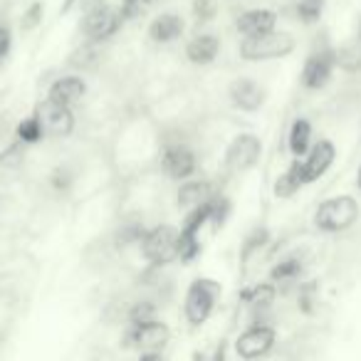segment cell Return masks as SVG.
<instances>
[{
  "label": "cell",
  "mask_w": 361,
  "mask_h": 361,
  "mask_svg": "<svg viewBox=\"0 0 361 361\" xmlns=\"http://www.w3.org/2000/svg\"><path fill=\"white\" fill-rule=\"evenodd\" d=\"M80 30L90 45L111 40L124 25L119 6H111L109 0H80Z\"/></svg>",
  "instance_id": "cell-1"
},
{
  "label": "cell",
  "mask_w": 361,
  "mask_h": 361,
  "mask_svg": "<svg viewBox=\"0 0 361 361\" xmlns=\"http://www.w3.org/2000/svg\"><path fill=\"white\" fill-rule=\"evenodd\" d=\"M361 216V206L354 196L349 193H341V196H331L326 201H322L314 208V228L326 235H334V233H344L351 226H356Z\"/></svg>",
  "instance_id": "cell-2"
},
{
  "label": "cell",
  "mask_w": 361,
  "mask_h": 361,
  "mask_svg": "<svg viewBox=\"0 0 361 361\" xmlns=\"http://www.w3.org/2000/svg\"><path fill=\"white\" fill-rule=\"evenodd\" d=\"M297 50V40L290 32H267L260 37H243L238 45V55L245 62H272V60H285Z\"/></svg>",
  "instance_id": "cell-3"
},
{
  "label": "cell",
  "mask_w": 361,
  "mask_h": 361,
  "mask_svg": "<svg viewBox=\"0 0 361 361\" xmlns=\"http://www.w3.org/2000/svg\"><path fill=\"white\" fill-rule=\"evenodd\" d=\"M223 295V287L218 280L211 277H196L188 285L186 300H183V317L191 326H201L211 319V314L216 312V305Z\"/></svg>",
  "instance_id": "cell-4"
},
{
  "label": "cell",
  "mask_w": 361,
  "mask_h": 361,
  "mask_svg": "<svg viewBox=\"0 0 361 361\" xmlns=\"http://www.w3.org/2000/svg\"><path fill=\"white\" fill-rule=\"evenodd\" d=\"M178 247L180 231L164 223V226H154L151 231H146L144 240H141V255L151 267H166L178 260Z\"/></svg>",
  "instance_id": "cell-5"
},
{
  "label": "cell",
  "mask_w": 361,
  "mask_h": 361,
  "mask_svg": "<svg viewBox=\"0 0 361 361\" xmlns=\"http://www.w3.org/2000/svg\"><path fill=\"white\" fill-rule=\"evenodd\" d=\"M336 50L329 45L314 47L310 55L302 62V72H300V85L310 92H319L324 90L331 82L336 70Z\"/></svg>",
  "instance_id": "cell-6"
},
{
  "label": "cell",
  "mask_w": 361,
  "mask_h": 361,
  "mask_svg": "<svg viewBox=\"0 0 361 361\" xmlns=\"http://www.w3.org/2000/svg\"><path fill=\"white\" fill-rule=\"evenodd\" d=\"M262 156V139L252 131H243V134L233 136L228 144L226 156H223V166L228 173H245V171L255 169L260 164Z\"/></svg>",
  "instance_id": "cell-7"
},
{
  "label": "cell",
  "mask_w": 361,
  "mask_h": 361,
  "mask_svg": "<svg viewBox=\"0 0 361 361\" xmlns=\"http://www.w3.org/2000/svg\"><path fill=\"white\" fill-rule=\"evenodd\" d=\"M161 169H164V173L169 176L171 180H178V183L191 180L198 169L196 151L188 144H183V141L166 144L164 151H161Z\"/></svg>",
  "instance_id": "cell-8"
},
{
  "label": "cell",
  "mask_w": 361,
  "mask_h": 361,
  "mask_svg": "<svg viewBox=\"0 0 361 361\" xmlns=\"http://www.w3.org/2000/svg\"><path fill=\"white\" fill-rule=\"evenodd\" d=\"M277 341V331L270 324H250L240 336L235 339V354L243 361L262 359L272 351Z\"/></svg>",
  "instance_id": "cell-9"
},
{
  "label": "cell",
  "mask_w": 361,
  "mask_h": 361,
  "mask_svg": "<svg viewBox=\"0 0 361 361\" xmlns=\"http://www.w3.org/2000/svg\"><path fill=\"white\" fill-rule=\"evenodd\" d=\"M336 161V146L334 141L329 139H319L312 144V149L307 151L305 159H300V169H302V180H305V186L310 183H317L326 171L334 166Z\"/></svg>",
  "instance_id": "cell-10"
},
{
  "label": "cell",
  "mask_w": 361,
  "mask_h": 361,
  "mask_svg": "<svg viewBox=\"0 0 361 361\" xmlns=\"http://www.w3.org/2000/svg\"><path fill=\"white\" fill-rule=\"evenodd\" d=\"M171 339L169 324L161 319L146 322V324H129L124 334V346H136L139 351H161Z\"/></svg>",
  "instance_id": "cell-11"
},
{
  "label": "cell",
  "mask_w": 361,
  "mask_h": 361,
  "mask_svg": "<svg viewBox=\"0 0 361 361\" xmlns=\"http://www.w3.org/2000/svg\"><path fill=\"white\" fill-rule=\"evenodd\" d=\"M265 99H267L265 87L257 80H252V77H238V80H233L231 87H228V102L233 104V109L245 111V114L260 111Z\"/></svg>",
  "instance_id": "cell-12"
},
{
  "label": "cell",
  "mask_w": 361,
  "mask_h": 361,
  "mask_svg": "<svg viewBox=\"0 0 361 361\" xmlns=\"http://www.w3.org/2000/svg\"><path fill=\"white\" fill-rule=\"evenodd\" d=\"M37 119H40L45 136H55V139H67L75 131V111L70 106L55 104L50 99H42L35 109Z\"/></svg>",
  "instance_id": "cell-13"
},
{
  "label": "cell",
  "mask_w": 361,
  "mask_h": 361,
  "mask_svg": "<svg viewBox=\"0 0 361 361\" xmlns=\"http://www.w3.org/2000/svg\"><path fill=\"white\" fill-rule=\"evenodd\" d=\"M277 20H280V16L272 8H250L235 18V30L240 32V37H260L267 32H275Z\"/></svg>",
  "instance_id": "cell-14"
},
{
  "label": "cell",
  "mask_w": 361,
  "mask_h": 361,
  "mask_svg": "<svg viewBox=\"0 0 361 361\" xmlns=\"http://www.w3.org/2000/svg\"><path fill=\"white\" fill-rule=\"evenodd\" d=\"M87 94V82L85 77L80 75H62L57 77L55 82L50 85L47 90V97L45 99L55 102V104H62V106H77Z\"/></svg>",
  "instance_id": "cell-15"
},
{
  "label": "cell",
  "mask_w": 361,
  "mask_h": 361,
  "mask_svg": "<svg viewBox=\"0 0 361 361\" xmlns=\"http://www.w3.org/2000/svg\"><path fill=\"white\" fill-rule=\"evenodd\" d=\"M221 37L216 32H198L186 42V60L196 67H208L221 55Z\"/></svg>",
  "instance_id": "cell-16"
},
{
  "label": "cell",
  "mask_w": 361,
  "mask_h": 361,
  "mask_svg": "<svg viewBox=\"0 0 361 361\" xmlns=\"http://www.w3.org/2000/svg\"><path fill=\"white\" fill-rule=\"evenodd\" d=\"M183 30H186V23L178 13H161L149 23L146 35L154 45H171L178 37H183Z\"/></svg>",
  "instance_id": "cell-17"
},
{
  "label": "cell",
  "mask_w": 361,
  "mask_h": 361,
  "mask_svg": "<svg viewBox=\"0 0 361 361\" xmlns=\"http://www.w3.org/2000/svg\"><path fill=\"white\" fill-rule=\"evenodd\" d=\"M216 188H213L211 180L206 178H191V180H183L178 188V198H176V203H178L180 211H193V208H201L206 206L208 201H211L213 196H216Z\"/></svg>",
  "instance_id": "cell-18"
},
{
  "label": "cell",
  "mask_w": 361,
  "mask_h": 361,
  "mask_svg": "<svg viewBox=\"0 0 361 361\" xmlns=\"http://www.w3.org/2000/svg\"><path fill=\"white\" fill-rule=\"evenodd\" d=\"M312 136H314L312 121L307 119V116H297L290 124V131H287V149H290V154L295 156V159H305L307 151L314 144Z\"/></svg>",
  "instance_id": "cell-19"
},
{
  "label": "cell",
  "mask_w": 361,
  "mask_h": 361,
  "mask_svg": "<svg viewBox=\"0 0 361 361\" xmlns=\"http://www.w3.org/2000/svg\"><path fill=\"white\" fill-rule=\"evenodd\" d=\"M305 188V180H302V169H300V159H295L287 171H282L275 180H272V196L275 198H292L295 193H300Z\"/></svg>",
  "instance_id": "cell-20"
},
{
  "label": "cell",
  "mask_w": 361,
  "mask_h": 361,
  "mask_svg": "<svg viewBox=\"0 0 361 361\" xmlns=\"http://www.w3.org/2000/svg\"><path fill=\"white\" fill-rule=\"evenodd\" d=\"M275 297H277V287L272 282H260V285L247 287V290L240 292V300L250 307L252 314H262V312L270 310Z\"/></svg>",
  "instance_id": "cell-21"
},
{
  "label": "cell",
  "mask_w": 361,
  "mask_h": 361,
  "mask_svg": "<svg viewBox=\"0 0 361 361\" xmlns=\"http://www.w3.org/2000/svg\"><path fill=\"white\" fill-rule=\"evenodd\" d=\"M302 272H305V262L300 257L290 255V257H282L280 262H275L270 270V282L272 285H295L300 282Z\"/></svg>",
  "instance_id": "cell-22"
},
{
  "label": "cell",
  "mask_w": 361,
  "mask_h": 361,
  "mask_svg": "<svg viewBox=\"0 0 361 361\" xmlns=\"http://www.w3.org/2000/svg\"><path fill=\"white\" fill-rule=\"evenodd\" d=\"M16 139L20 141L23 146L40 144V141L45 139V129H42V124H40V119H37L35 111H32L30 116H25L23 121H18V126H16Z\"/></svg>",
  "instance_id": "cell-23"
},
{
  "label": "cell",
  "mask_w": 361,
  "mask_h": 361,
  "mask_svg": "<svg viewBox=\"0 0 361 361\" xmlns=\"http://www.w3.org/2000/svg\"><path fill=\"white\" fill-rule=\"evenodd\" d=\"M326 11V0H297L295 18L302 25H317Z\"/></svg>",
  "instance_id": "cell-24"
},
{
  "label": "cell",
  "mask_w": 361,
  "mask_h": 361,
  "mask_svg": "<svg viewBox=\"0 0 361 361\" xmlns=\"http://www.w3.org/2000/svg\"><path fill=\"white\" fill-rule=\"evenodd\" d=\"M231 213H233L231 198L223 196V193H216V196L211 198V223H208V226L213 228V233H218L223 226H226Z\"/></svg>",
  "instance_id": "cell-25"
},
{
  "label": "cell",
  "mask_w": 361,
  "mask_h": 361,
  "mask_svg": "<svg viewBox=\"0 0 361 361\" xmlns=\"http://www.w3.org/2000/svg\"><path fill=\"white\" fill-rule=\"evenodd\" d=\"M144 235H146L144 223H139V221H126V223H121V228L116 231V245H119V247L141 245Z\"/></svg>",
  "instance_id": "cell-26"
},
{
  "label": "cell",
  "mask_w": 361,
  "mask_h": 361,
  "mask_svg": "<svg viewBox=\"0 0 361 361\" xmlns=\"http://www.w3.org/2000/svg\"><path fill=\"white\" fill-rule=\"evenodd\" d=\"M267 240H270V231H267L265 226H257L250 235H245V240H243V250H240L243 262H247L252 255H257V252L267 245Z\"/></svg>",
  "instance_id": "cell-27"
},
{
  "label": "cell",
  "mask_w": 361,
  "mask_h": 361,
  "mask_svg": "<svg viewBox=\"0 0 361 361\" xmlns=\"http://www.w3.org/2000/svg\"><path fill=\"white\" fill-rule=\"evenodd\" d=\"M156 319V305L151 300H141L131 305L129 310V324H146V322Z\"/></svg>",
  "instance_id": "cell-28"
},
{
  "label": "cell",
  "mask_w": 361,
  "mask_h": 361,
  "mask_svg": "<svg viewBox=\"0 0 361 361\" xmlns=\"http://www.w3.org/2000/svg\"><path fill=\"white\" fill-rule=\"evenodd\" d=\"M218 11H221L218 0H193V3H191V13H193V18H196L198 23L216 20Z\"/></svg>",
  "instance_id": "cell-29"
},
{
  "label": "cell",
  "mask_w": 361,
  "mask_h": 361,
  "mask_svg": "<svg viewBox=\"0 0 361 361\" xmlns=\"http://www.w3.org/2000/svg\"><path fill=\"white\" fill-rule=\"evenodd\" d=\"M151 3H154V0H121L119 13H121V18H124V23L139 20V18L151 8Z\"/></svg>",
  "instance_id": "cell-30"
},
{
  "label": "cell",
  "mask_w": 361,
  "mask_h": 361,
  "mask_svg": "<svg viewBox=\"0 0 361 361\" xmlns=\"http://www.w3.org/2000/svg\"><path fill=\"white\" fill-rule=\"evenodd\" d=\"M42 16H45V6H42V3H32V6L27 8L25 13H23L20 27H23V30H25V32L35 30V27L42 23Z\"/></svg>",
  "instance_id": "cell-31"
},
{
  "label": "cell",
  "mask_w": 361,
  "mask_h": 361,
  "mask_svg": "<svg viewBox=\"0 0 361 361\" xmlns=\"http://www.w3.org/2000/svg\"><path fill=\"white\" fill-rule=\"evenodd\" d=\"M0 164L11 166V169H13V166H20L23 164V144H20V141H16L13 146H8L6 154L0 156Z\"/></svg>",
  "instance_id": "cell-32"
},
{
  "label": "cell",
  "mask_w": 361,
  "mask_h": 361,
  "mask_svg": "<svg viewBox=\"0 0 361 361\" xmlns=\"http://www.w3.org/2000/svg\"><path fill=\"white\" fill-rule=\"evenodd\" d=\"M13 50V30L8 25H0V60H6Z\"/></svg>",
  "instance_id": "cell-33"
},
{
  "label": "cell",
  "mask_w": 361,
  "mask_h": 361,
  "mask_svg": "<svg viewBox=\"0 0 361 361\" xmlns=\"http://www.w3.org/2000/svg\"><path fill=\"white\" fill-rule=\"evenodd\" d=\"M72 183V173L67 169H57L52 171V186L57 188V191H67Z\"/></svg>",
  "instance_id": "cell-34"
},
{
  "label": "cell",
  "mask_w": 361,
  "mask_h": 361,
  "mask_svg": "<svg viewBox=\"0 0 361 361\" xmlns=\"http://www.w3.org/2000/svg\"><path fill=\"white\" fill-rule=\"evenodd\" d=\"M136 361H164V356H161V351H141Z\"/></svg>",
  "instance_id": "cell-35"
},
{
  "label": "cell",
  "mask_w": 361,
  "mask_h": 361,
  "mask_svg": "<svg viewBox=\"0 0 361 361\" xmlns=\"http://www.w3.org/2000/svg\"><path fill=\"white\" fill-rule=\"evenodd\" d=\"M213 361H226V341H221V346L216 349V356H213Z\"/></svg>",
  "instance_id": "cell-36"
},
{
  "label": "cell",
  "mask_w": 361,
  "mask_h": 361,
  "mask_svg": "<svg viewBox=\"0 0 361 361\" xmlns=\"http://www.w3.org/2000/svg\"><path fill=\"white\" fill-rule=\"evenodd\" d=\"M356 186H359V191H361V166H359V171H356Z\"/></svg>",
  "instance_id": "cell-37"
},
{
  "label": "cell",
  "mask_w": 361,
  "mask_h": 361,
  "mask_svg": "<svg viewBox=\"0 0 361 361\" xmlns=\"http://www.w3.org/2000/svg\"><path fill=\"white\" fill-rule=\"evenodd\" d=\"M356 40L361 42V18H359V25H356Z\"/></svg>",
  "instance_id": "cell-38"
}]
</instances>
